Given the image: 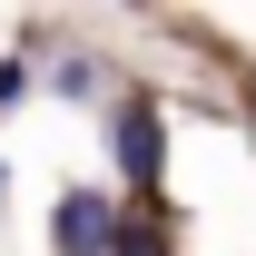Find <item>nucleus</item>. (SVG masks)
Here are the masks:
<instances>
[{"instance_id": "7ed1b4c3", "label": "nucleus", "mask_w": 256, "mask_h": 256, "mask_svg": "<svg viewBox=\"0 0 256 256\" xmlns=\"http://www.w3.org/2000/svg\"><path fill=\"white\" fill-rule=\"evenodd\" d=\"M30 98V60H0V108H20Z\"/></svg>"}, {"instance_id": "f03ea898", "label": "nucleus", "mask_w": 256, "mask_h": 256, "mask_svg": "<svg viewBox=\"0 0 256 256\" xmlns=\"http://www.w3.org/2000/svg\"><path fill=\"white\" fill-rule=\"evenodd\" d=\"M118 168H128V188L158 178V118L148 108H118Z\"/></svg>"}, {"instance_id": "f257e3e1", "label": "nucleus", "mask_w": 256, "mask_h": 256, "mask_svg": "<svg viewBox=\"0 0 256 256\" xmlns=\"http://www.w3.org/2000/svg\"><path fill=\"white\" fill-rule=\"evenodd\" d=\"M118 236H128V217L108 197H89V188L60 197V256H118Z\"/></svg>"}]
</instances>
